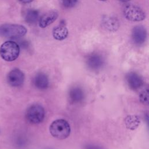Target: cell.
Listing matches in <instances>:
<instances>
[{"label":"cell","mask_w":149,"mask_h":149,"mask_svg":"<svg viewBox=\"0 0 149 149\" xmlns=\"http://www.w3.org/2000/svg\"><path fill=\"white\" fill-rule=\"evenodd\" d=\"M51 134L59 140L66 139L70 133V126L65 119H60L54 120L49 126Z\"/></svg>","instance_id":"1"},{"label":"cell","mask_w":149,"mask_h":149,"mask_svg":"<svg viewBox=\"0 0 149 149\" xmlns=\"http://www.w3.org/2000/svg\"><path fill=\"white\" fill-rule=\"evenodd\" d=\"M20 52L19 45L12 41H6L0 47V55L6 61H13L17 58Z\"/></svg>","instance_id":"2"},{"label":"cell","mask_w":149,"mask_h":149,"mask_svg":"<svg viewBox=\"0 0 149 149\" xmlns=\"http://www.w3.org/2000/svg\"><path fill=\"white\" fill-rule=\"evenodd\" d=\"M26 29L22 25L4 24L0 26V36L9 38L20 37L26 34Z\"/></svg>","instance_id":"3"},{"label":"cell","mask_w":149,"mask_h":149,"mask_svg":"<svg viewBox=\"0 0 149 149\" xmlns=\"http://www.w3.org/2000/svg\"><path fill=\"white\" fill-rule=\"evenodd\" d=\"M45 116L44 108L39 104H33L29 107L26 112V118L31 123L38 124L41 122Z\"/></svg>","instance_id":"4"},{"label":"cell","mask_w":149,"mask_h":149,"mask_svg":"<svg viewBox=\"0 0 149 149\" xmlns=\"http://www.w3.org/2000/svg\"><path fill=\"white\" fill-rule=\"evenodd\" d=\"M125 17L129 20L140 22L146 17L145 12L140 7L134 5H127L123 9Z\"/></svg>","instance_id":"5"},{"label":"cell","mask_w":149,"mask_h":149,"mask_svg":"<svg viewBox=\"0 0 149 149\" xmlns=\"http://www.w3.org/2000/svg\"><path fill=\"white\" fill-rule=\"evenodd\" d=\"M24 80V74L19 69H15L11 70L7 76V81L12 87L21 86Z\"/></svg>","instance_id":"6"},{"label":"cell","mask_w":149,"mask_h":149,"mask_svg":"<svg viewBox=\"0 0 149 149\" xmlns=\"http://www.w3.org/2000/svg\"><path fill=\"white\" fill-rule=\"evenodd\" d=\"M104 63L103 58L99 54H92L86 59L87 67L91 70L97 71L102 68Z\"/></svg>","instance_id":"7"},{"label":"cell","mask_w":149,"mask_h":149,"mask_svg":"<svg viewBox=\"0 0 149 149\" xmlns=\"http://www.w3.org/2000/svg\"><path fill=\"white\" fill-rule=\"evenodd\" d=\"M126 80L128 86L133 90L139 89L143 85L142 77L135 72H130L126 76Z\"/></svg>","instance_id":"8"},{"label":"cell","mask_w":149,"mask_h":149,"mask_svg":"<svg viewBox=\"0 0 149 149\" xmlns=\"http://www.w3.org/2000/svg\"><path fill=\"white\" fill-rule=\"evenodd\" d=\"M133 41L136 44H143L147 37V32L145 28L141 26H137L133 28L132 33Z\"/></svg>","instance_id":"9"},{"label":"cell","mask_w":149,"mask_h":149,"mask_svg":"<svg viewBox=\"0 0 149 149\" xmlns=\"http://www.w3.org/2000/svg\"><path fill=\"white\" fill-rule=\"evenodd\" d=\"M58 14L56 11L51 10L44 14L39 20V26L41 28H45L56 20Z\"/></svg>","instance_id":"10"},{"label":"cell","mask_w":149,"mask_h":149,"mask_svg":"<svg viewBox=\"0 0 149 149\" xmlns=\"http://www.w3.org/2000/svg\"><path fill=\"white\" fill-rule=\"evenodd\" d=\"M33 83L36 88L40 90H45L49 86V79L46 74L40 72L34 76Z\"/></svg>","instance_id":"11"},{"label":"cell","mask_w":149,"mask_h":149,"mask_svg":"<svg viewBox=\"0 0 149 149\" xmlns=\"http://www.w3.org/2000/svg\"><path fill=\"white\" fill-rule=\"evenodd\" d=\"M70 101L73 103L81 102L84 98V93L81 88L77 86L72 87L69 91Z\"/></svg>","instance_id":"12"},{"label":"cell","mask_w":149,"mask_h":149,"mask_svg":"<svg viewBox=\"0 0 149 149\" xmlns=\"http://www.w3.org/2000/svg\"><path fill=\"white\" fill-rule=\"evenodd\" d=\"M52 35L55 39L57 40H63L65 39L68 35V30L63 24L55 27L52 31Z\"/></svg>","instance_id":"13"},{"label":"cell","mask_w":149,"mask_h":149,"mask_svg":"<svg viewBox=\"0 0 149 149\" xmlns=\"http://www.w3.org/2000/svg\"><path fill=\"white\" fill-rule=\"evenodd\" d=\"M104 24L105 28L111 31L116 30L119 27V22L118 20L111 17L104 19Z\"/></svg>","instance_id":"14"},{"label":"cell","mask_w":149,"mask_h":149,"mask_svg":"<svg viewBox=\"0 0 149 149\" xmlns=\"http://www.w3.org/2000/svg\"><path fill=\"white\" fill-rule=\"evenodd\" d=\"M38 17V13L36 10H30L26 15V21L30 24L35 23Z\"/></svg>","instance_id":"15"},{"label":"cell","mask_w":149,"mask_h":149,"mask_svg":"<svg viewBox=\"0 0 149 149\" xmlns=\"http://www.w3.org/2000/svg\"><path fill=\"white\" fill-rule=\"evenodd\" d=\"M129 118V119H128L127 118H126V120H127V122H126V124H128V123H132L129 125V126H128V127L129 129H134L137 126L139 123V120L138 119V118H137L136 116H128Z\"/></svg>","instance_id":"16"},{"label":"cell","mask_w":149,"mask_h":149,"mask_svg":"<svg viewBox=\"0 0 149 149\" xmlns=\"http://www.w3.org/2000/svg\"><path fill=\"white\" fill-rule=\"evenodd\" d=\"M139 99L140 101L143 103L144 104L147 105L148 103V89L147 88L144 90H143L140 95H139Z\"/></svg>","instance_id":"17"},{"label":"cell","mask_w":149,"mask_h":149,"mask_svg":"<svg viewBox=\"0 0 149 149\" xmlns=\"http://www.w3.org/2000/svg\"><path fill=\"white\" fill-rule=\"evenodd\" d=\"M62 5L67 8L74 7L77 2V0H61Z\"/></svg>","instance_id":"18"},{"label":"cell","mask_w":149,"mask_h":149,"mask_svg":"<svg viewBox=\"0 0 149 149\" xmlns=\"http://www.w3.org/2000/svg\"><path fill=\"white\" fill-rule=\"evenodd\" d=\"M84 149H104V148L102 147H100L97 145L88 144H86V146H84Z\"/></svg>","instance_id":"19"},{"label":"cell","mask_w":149,"mask_h":149,"mask_svg":"<svg viewBox=\"0 0 149 149\" xmlns=\"http://www.w3.org/2000/svg\"><path fill=\"white\" fill-rule=\"evenodd\" d=\"M20 2H22V3H30L31 2H32L33 0H19Z\"/></svg>","instance_id":"20"},{"label":"cell","mask_w":149,"mask_h":149,"mask_svg":"<svg viewBox=\"0 0 149 149\" xmlns=\"http://www.w3.org/2000/svg\"><path fill=\"white\" fill-rule=\"evenodd\" d=\"M121 2H127V1H129L130 0H119Z\"/></svg>","instance_id":"21"},{"label":"cell","mask_w":149,"mask_h":149,"mask_svg":"<svg viewBox=\"0 0 149 149\" xmlns=\"http://www.w3.org/2000/svg\"><path fill=\"white\" fill-rule=\"evenodd\" d=\"M100 1H107V0H100Z\"/></svg>","instance_id":"22"}]
</instances>
